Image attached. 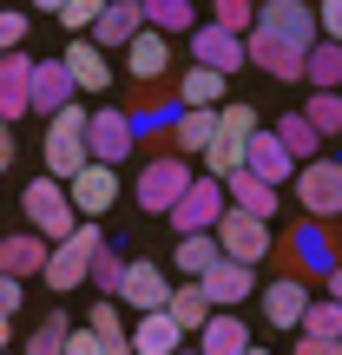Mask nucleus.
<instances>
[{
  "label": "nucleus",
  "instance_id": "nucleus-38",
  "mask_svg": "<svg viewBox=\"0 0 342 355\" xmlns=\"http://www.w3.org/2000/svg\"><path fill=\"white\" fill-rule=\"evenodd\" d=\"M66 329H73V322H66V316H40L33 329H26L20 355H60V349H66Z\"/></svg>",
  "mask_w": 342,
  "mask_h": 355
},
{
  "label": "nucleus",
  "instance_id": "nucleus-47",
  "mask_svg": "<svg viewBox=\"0 0 342 355\" xmlns=\"http://www.w3.org/2000/svg\"><path fill=\"white\" fill-rule=\"evenodd\" d=\"M7 165H13V125L0 119V171H7Z\"/></svg>",
  "mask_w": 342,
  "mask_h": 355
},
{
  "label": "nucleus",
  "instance_id": "nucleus-44",
  "mask_svg": "<svg viewBox=\"0 0 342 355\" xmlns=\"http://www.w3.org/2000/svg\"><path fill=\"white\" fill-rule=\"evenodd\" d=\"M20 303H26V283L0 277V316H7V322H20Z\"/></svg>",
  "mask_w": 342,
  "mask_h": 355
},
{
  "label": "nucleus",
  "instance_id": "nucleus-25",
  "mask_svg": "<svg viewBox=\"0 0 342 355\" xmlns=\"http://www.w3.org/2000/svg\"><path fill=\"white\" fill-rule=\"evenodd\" d=\"M250 349V329L237 322V309H211V322L198 329V355H243Z\"/></svg>",
  "mask_w": 342,
  "mask_h": 355
},
{
  "label": "nucleus",
  "instance_id": "nucleus-5",
  "mask_svg": "<svg viewBox=\"0 0 342 355\" xmlns=\"http://www.w3.org/2000/svg\"><path fill=\"white\" fill-rule=\"evenodd\" d=\"M296 204L309 211V224H336L342 217V158H309V165H296Z\"/></svg>",
  "mask_w": 342,
  "mask_h": 355
},
{
  "label": "nucleus",
  "instance_id": "nucleus-26",
  "mask_svg": "<svg viewBox=\"0 0 342 355\" xmlns=\"http://www.w3.org/2000/svg\"><path fill=\"white\" fill-rule=\"evenodd\" d=\"M211 119H217V105L211 112H191V105H178V119H171V145L165 152H178V158H204V145H211Z\"/></svg>",
  "mask_w": 342,
  "mask_h": 355
},
{
  "label": "nucleus",
  "instance_id": "nucleus-36",
  "mask_svg": "<svg viewBox=\"0 0 342 355\" xmlns=\"http://www.w3.org/2000/svg\"><path fill=\"white\" fill-rule=\"evenodd\" d=\"M296 336H309V343H342V303H309L303 309V322H296Z\"/></svg>",
  "mask_w": 342,
  "mask_h": 355
},
{
  "label": "nucleus",
  "instance_id": "nucleus-14",
  "mask_svg": "<svg viewBox=\"0 0 342 355\" xmlns=\"http://www.w3.org/2000/svg\"><path fill=\"white\" fill-rule=\"evenodd\" d=\"M73 105V79H66V66L60 60H33L26 66V112H66Z\"/></svg>",
  "mask_w": 342,
  "mask_h": 355
},
{
  "label": "nucleus",
  "instance_id": "nucleus-2",
  "mask_svg": "<svg viewBox=\"0 0 342 355\" xmlns=\"http://www.w3.org/2000/svg\"><path fill=\"white\" fill-rule=\"evenodd\" d=\"M105 250V230L99 224H73V237H60L46 250V270H40V283H46V290H79V283L92 277V257Z\"/></svg>",
  "mask_w": 342,
  "mask_h": 355
},
{
  "label": "nucleus",
  "instance_id": "nucleus-20",
  "mask_svg": "<svg viewBox=\"0 0 342 355\" xmlns=\"http://www.w3.org/2000/svg\"><path fill=\"white\" fill-rule=\"evenodd\" d=\"M243 171H250V178H264L270 191H283V178H296V158L283 152V145L270 139V125H264L250 145H243Z\"/></svg>",
  "mask_w": 342,
  "mask_h": 355
},
{
  "label": "nucleus",
  "instance_id": "nucleus-43",
  "mask_svg": "<svg viewBox=\"0 0 342 355\" xmlns=\"http://www.w3.org/2000/svg\"><path fill=\"white\" fill-rule=\"evenodd\" d=\"M309 13H316V33H323V40H336V46H342V0H316Z\"/></svg>",
  "mask_w": 342,
  "mask_h": 355
},
{
  "label": "nucleus",
  "instance_id": "nucleus-23",
  "mask_svg": "<svg viewBox=\"0 0 342 355\" xmlns=\"http://www.w3.org/2000/svg\"><path fill=\"white\" fill-rule=\"evenodd\" d=\"M145 33V20H139V0H105L99 7V20H92V46H126V40H139Z\"/></svg>",
  "mask_w": 342,
  "mask_h": 355
},
{
  "label": "nucleus",
  "instance_id": "nucleus-51",
  "mask_svg": "<svg viewBox=\"0 0 342 355\" xmlns=\"http://www.w3.org/2000/svg\"><path fill=\"white\" fill-rule=\"evenodd\" d=\"M243 355H270V349H257V343H250V349H243Z\"/></svg>",
  "mask_w": 342,
  "mask_h": 355
},
{
  "label": "nucleus",
  "instance_id": "nucleus-17",
  "mask_svg": "<svg viewBox=\"0 0 342 355\" xmlns=\"http://www.w3.org/2000/svg\"><path fill=\"white\" fill-rule=\"evenodd\" d=\"M119 296H126L139 316H152V309H165V296H171V277L158 263H145V257H132L126 263V283H119Z\"/></svg>",
  "mask_w": 342,
  "mask_h": 355
},
{
  "label": "nucleus",
  "instance_id": "nucleus-48",
  "mask_svg": "<svg viewBox=\"0 0 342 355\" xmlns=\"http://www.w3.org/2000/svg\"><path fill=\"white\" fill-rule=\"evenodd\" d=\"M330 303H342V257H336V270H330Z\"/></svg>",
  "mask_w": 342,
  "mask_h": 355
},
{
  "label": "nucleus",
  "instance_id": "nucleus-22",
  "mask_svg": "<svg viewBox=\"0 0 342 355\" xmlns=\"http://www.w3.org/2000/svg\"><path fill=\"white\" fill-rule=\"evenodd\" d=\"M303 309H309V283L303 277H277L264 290V322H270V329H296Z\"/></svg>",
  "mask_w": 342,
  "mask_h": 355
},
{
  "label": "nucleus",
  "instance_id": "nucleus-50",
  "mask_svg": "<svg viewBox=\"0 0 342 355\" xmlns=\"http://www.w3.org/2000/svg\"><path fill=\"white\" fill-rule=\"evenodd\" d=\"M33 7H46V13H60V7H66V0H33Z\"/></svg>",
  "mask_w": 342,
  "mask_h": 355
},
{
  "label": "nucleus",
  "instance_id": "nucleus-10",
  "mask_svg": "<svg viewBox=\"0 0 342 355\" xmlns=\"http://www.w3.org/2000/svg\"><path fill=\"white\" fill-rule=\"evenodd\" d=\"M257 33L309 53L316 46V13H309V0H257Z\"/></svg>",
  "mask_w": 342,
  "mask_h": 355
},
{
  "label": "nucleus",
  "instance_id": "nucleus-1",
  "mask_svg": "<svg viewBox=\"0 0 342 355\" xmlns=\"http://www.w3.org/2000/svg\"><path fill=\"white\" fill-rule=\"evenodd\" d=\"M264 132V112L257 105H243V99H230V105H217V119H211V145H204V178H217L224 184L230 171H243V145Z\"/></svg>",
  "mask_w": 342,
  "mask_h": 355
},
{
  "label": "nucleus",
  "instance_id": "nucleus-24",
  "mask_svg": "<svg viewBox=\"0 0 342 355\" xmlns=\"http://www.w3.org/2000/svg\"><path fill=\"white\" fill-rule=\"evenodd\" d=\"M60 66H66V79H73L79 92H105L112 86V66H105V53L92 46V40H73V46L60 53Z\"/></svg>",
  "mask_w": 342,
  "mask_h": 355
},
{
  "label": "nucleus",
  "instance_id": "nucleus-13",
  "mask_svg": "<svg viewBox=\"0 0 342 355\" xmlns=\"http://www.w3.org/2000/svg\"><path fill=\"white\" fill-rule=\"evenodd\" d=\"M191 66H204V73H237L243 66V40L237 33H224V26H211V20H198L191 26Z\"/></svg>",
  "mask_w": 342,
  "mask_h": 355
},
{
  "label": "nucleus",
  "instance_id": "nucleus-21",
  "mask_svg": "<svg viewBox=\"0 0 342 355\" xmlns=\"http://www.w3.org/2000/svg\"><path fill=\"white\" fill-rule=\"evenodd\" d=\"M126 66H132V79H139V86H158V79L171 73V40L145 26L139 40H126Z\"/></svg>",
  "mask_w": 342,
  "mask_h": 355
},
{
  "label": "nucleus",
  "instance_id": "nucleus-46",
  "mask_svg": "<svg viewBox=\"0 0 342 355\" xmlns=\"http://www.w3.org/2000/svg\"><path fill=\"white\" fill-rule=\"evenodd\" d=\"M296 355H342V343H309V336H296Z\"/></svg>",
  "mask_w": 342,
  "mask_h": 355
},
{
  "label": "nucleus",
  "instance_id": "nucleus-39",
  "mask_svg": "<svg viewBox=\"0 0 342 355\" xmlns=\"http://www.w3.org/2000/svg\"><path fill=\"white\" fill-rule=\"evenodd\" d=\"M303 119H309L316 139H336V132H342V92H316V99L303 105Z\"/></svg>",
  "mask_w": 342,
  "mask_h": 355
},
{
  "label": "nucleus",
  "instance_id": "nucleus-8",
  "mask_svg": "<svg viewBox=\"0 0 342 355\" xmlns=\"http://www.w3.org/2000/svg\"><path fill=\"white\" fill-rule=\"evenodd\" d=\"M211 237H217V257H230V263H243V270H250V263H264V257L277 250L270 224H264V217H243V211H224Z\"/></svg>",
  "mask_w": 342,
  "mask_h": 355
},
{
  "label": "nucleus",
  "instance_id": "nucleus-45",
  "mask_svg": "<svg viewBox=\"0 0 342 355\" xmlns=\"http://www.w3.org/2000/svg\"><path fill=\"white\" fill-rule=\"evenodd\" d=\"M60 355H105V349H99V343H92V336H86V329H66V349H60Z\"/></svg>",
  "mask_w": 342,
  "mask_h": 355
},
{
  "label": "nucleus",
  "instance_id": "nucleus-40",
  "mask_svg": "<svg viewBox=\"0 0 342 355\" xmlns=\"http://www.w3.org/2000/svg\"><path fill=\"white\" fill-rule=\"evenodd\" d=\"M211 26H224V33H250L257 26V0H211Z\"/></svg>",
  "mask_w": 342,
  "mask_h": 355
},
{
  "label": "nucleus",
  "instance_id": "nucleus-32",
  "mask_svg": "<svg viewBox=\"0 0 342 355\" xmlns=\"http://www.w3.org/2000/svg\"><path fill=\"white\" fill-rule=\"evenodd\" d=\"M26 66L33 60H20V53H7V60H0V119H26Z\"/></svg>",
  "mask_w": 342,
  "mask_h": 355
},
{
  "label": "nucleus",
  "instance_id": "nucleus-30",
  "mask_svg": "<svg viewBox=\"0 0 342 355\" xmlns=\"http://www.w3.org/2000/svg\"><path fill=\"white\" fill-rule=\"evenodd\" d=\"M139 20L171 40V33H191V26H198V7H191V0H139Z\"/></svg>",
  "mask_w": 342,
  "mask_h": 355
},
{
  "label": "nucleus",
  "instance_id": "nucleus-7",
  "mask_svg": "<svg viewBox=\"0 0 342 355\" xmlns=\"http://www.w3.org/2000/svg\"><path fill=\"white\" fill-rule=\"evenodd\" d=\"M139 152V132H132V112H119V105H105V112H86V158L92 165H126V158Z\"/></svg>",
  "mask_w": 342,
  "mask_h": 355
},
{
  "label": "nucleus",
  "instance_id": "nucleus-9",
  "mask_svg": "<svg viewBox=\"0 0 342 355\" xmlns=\"http://www.w3.org/2000/svg\"><path fill=\"white\" fill-rule=\"evenodd\" d=\"M165 217H171V230H178V237H204V230H217V217H224V184L198 171V178L185 184V198H178Z\"/></svg>",
  "mask_w": 342,
  "mask_h": 355
},
{
  "label": "nucleus",
  "instance_id": "nucleus-37",
  "mask_svg": "<svg viewBox=\"0 0 342 355\" xmlns=\"http://www.w3.org/2000/svg\"><path fill=\"white\" fill-rule=\"evenodd\" d=\"M86 283H99V296H112V303H119V283H126V243L105 237V250L92 257V277Z\"/></svg>",
  "mask_w": 342,
  "mask_h": 355
},
{
  "label": "nucleus",
  "instance_id": "nucleus-53",
  "mask_svg": "<svg viewBox=\"0 0 342 355\" xmlns=\"http://www.w3.org/2000/svg\"><path fill=\"white\" fill-rule=\"evenodd\" d=\"M0 355H13V349H0Z\"/></svg>",
  "mask_w": 342,
  "mask_h": 355
},
{
  "label": "nucleus",
  "instance_id": "nucleus-34",
  "mask_svg": "<svg viewBox=\"0 0 342 355\" xmlns=\"http://www.w3.org/2000/svg\"><path fill=\"white\" fill-rule=\"evenodd\" d=\"M165 316L178 322V336H185V329H204V322H211V303H204L198 283H178V290L165 296Z\"/></svg>",
  "mask_w": 342,
  "mask_h": 355
},
{
  "label": "nucleus",
  "instance_id": "nucleus-16",
  "mask_svg": "<svg viewBox=\"0 0 342 355\" xmlns=\"http://www.w3.org/2000/svg\"><path fill=\"white\" fill-rule=\"evenodd\" d=\"M198 290H204V303H211V309H237L243 296L257 290V277H250L243 263H230V257H217V263L198 277Z\"/></svg>",
  "mask_w": 342,
  "mask_h": 355
},
{
  "label": "nucleus",
  "instance_id": "nucleus-42",
  "mask_svg": "<svg viewBox=\"0 0 342 355\" xmlns=\"http://www.w3.org/2000/svg\"><path fill=\"white\" fill-rule=\"evenodd\" d=\"M99 7H105V0H66V7L53 13V20H60L66 33H79V26H92V20H99Z\"/></svg>",
  "mask_w": 342,
  "mask_h": 355
},
{
  "label": "nucleus",
  "instance_id": "nucleus-35",
  "mask_svg": "<svg viewBox=\"0 0 342 355\" xmlns=\"http://www.w3.org/2000/svg\"><path fill=\"white\" fill-rule=\"evenodd\" d=\"M211 263H217V237L211 230H204V237H178V283H198Z\"/></svg>",
  "mask_w": 342,
  "mask_h": 355
},
{
  "label": "nucleus",
  "instance_id": "nucleus-4",
  "mask_svg": "<svg viewBox=\"0 0 342 355\" xmlns=\"http://www.w3.org/2000/svg\"><path fill=\"white\" fill-rule=\"evenodd\" d=\"M92 158H86V112L79 105H66V112L46 119V178H79Z\"/></svg>",
  "mask_w": 342,
  "mask_h": 355
},
{
  "label": "nucleus",
  "instance_id": "nucleus-3",
  "mask_svg": "<svg viewBox=\"0 0 342 355\" xmlns=\"http://www.w3.org/2000/svg\"><path fill=\"white\" fill-rule=\"evenodd\" d=\"M191 158H178V152H152L139 165V184H132V198H139V211H152V217H165L178 198H185V184H191Z\"/></svg>",
  "mask_w": 342,
  "mask_h": 355
},
{
  "label": "nucleus",
  "instance_id": "nucleus-49",
  "mask_svg": "<svg viewBox=\"0 0 342 355\" xmlns=\"http://www.w3.org/2000/svg\"><path fill=\"white\" fill-rule=\"evenodd\" d=\"M0 349H13V322L7 316H0Z\"/></svg>",
  "mask_w": 342,
  "mask_h": 355
},
{
  "label": "nucleus",
  "instance_id": "nucleus-28",
  "mask_svg": "<svg viewBox=\"0 0 342 355\" xmlns=\"http://www.w3.org/2000/svg\"><path fill=\"white\" fill-rule=\"evenodd\" d=\"M171 99H178V105H191V112H211V105H224V79L204 73V66H185Z\"/></svg>",
  "mask_w": 342,
  "mask_h": 355
},
{
  "label": "nucleus",
  "instance_id": "nucleus-15",
  "mask_svg": "<svg viewBox=\"0 0 342 355\" xmlns=\"http://www.w3.org/2000/svg\"><path fill=\"white\" fill-rule=\"evenodd\" d=\"M243 66H264L270 79H283V86H296L303 79V53L296 46H283V40H270V33H243Z\"/></svg>",
  "mask_w": 342,
  "mask_h": 355
},
{
  "label": "nucleus",
  "instance_id": "nucleus-41",
  "mask_svg": "<svg viewBox=\"0 0 342 355\" xmlns=\"http://www.w3.org/2000/svg\"><path fill=\"white\" fill-rule=\"evenodd\" d=\"M20 46H26V13L20 7H0V60L20 53Z\"/></svg>",
  "mask_w": 342,
  "mask_h": 355
},
{
  "label": "nucleus",
  "instance_id": "nucleus-18",
  "mask_svg": "<svg viewBox=\"0 0 342 355\" xmlns=\"http://www.w3.org/2000/svg\"><path fill=\"white\" fill-rule=\"evenodd\" d=\"M46 250H53V243L40 237V230H13V237H0V277H13V283L40 277V270H46Z\"/></svg>",
  "mask_w": 342,
  "mask_h": 355
},
{
  "label": "nucleus",
  "instance_id": "nucleus-52",
  "mask_svg": "<svg viewBox=\"0 0 342 355\" xmlns=\"http://www.w3.org/2000/svg\"><path fill=\"white\" fill-rule=\"evenodd\" d=\"M171 355H198V349H171Z\"/></svg>",
  "mask_w": 342,
  "mask_h": 355
},
{
  "label": "nucleus",
  "instance_id": "nucleus-29",
  "mask_svg": "<svg viewBox=\"0 0 342 355\" xmlns=\"http://www.w3.org/2000/svg\"><path fill=\"white\" fill-rule=\"evenodd\" d=\"M270 139H277L283 152L296 158V165H309V158H323V139L309 132V119H303V112H283L277 125H270Z\"/></svg>",
  "mask_w": 342,
  "mask_h": 355
},
{
  "label": "nucleus",
  "instance_id": "nucleus-33",
  "mask_svg": "<svg viewBox=\"0 0 342 355\" xmlns=\"http://www.w3.org/2000/svg\"><path fill=\"white\" fill-rule=\"evenodd\" d=\"M303 79L316 92H336L342 86V46H336V40H316V46L303 53Z\"/></svg>",
  "mask_w": 342,
  "mask_h": 355
},
{
  "label": "nucleus",
  "instance_id": "nucleus-6",
  "mask_svg": "<svg viewBox=\"0 0 342 355\" xmlns=\"http://www.w3.org/2000/svg\"><path fill=\"white\" fill-rule=\"evenodd\" d=\"M20 211H26V224L40 230L46 243H60V237H73V204H66V184L60 178H33V184L20 191Z\"/></svg>",
  "mask_w": 342,
  "mask_h": 355
},
{
  "label": "nucleus",
  "instance_id": "nucleus-27",
  "mask_svg": "<svg viewBox=\"0 0 342 355\" xmlns=\"http://www.w3.org/2000/svg\"><path fill=\"white\" fill-rule=\"evenodd\" d=\"M185 349V336H178V322L165 309H152V316H139V329H132V355H171Z\"/></svg>",
  "mask_w": 342,
  "mask_h": 355
},
{
  "label": "nucleus",
  "instance_id": "nucleus-31",
  "mask_svg": "<svg viewBox=\"0 0 342 355\" xmlns=\"http://www.w3.org/2000/svg\"><path fill=\"white\" fill-rule=\"evenodd\" d=\"M86 336H92V343H99L105 355H132L126 316H119V303H112V296H105V303H99V309H92V316H86Z\"/></svg>",
  "mask_w": 342,
  "mask_h": 355
},
{
  "label": "nucleus",
  "instance_id": "nucleus-19",
  "mask_svg": "<svg viewBox=\"0 0 342 355\" xmlns=\"http://www.w3.org/2000/svg\"><path fill=\"white\" fill-rule=\"evenodd\" d=\"M277 204H283V191H270L264 178H250V171H230L224 178V211H243V217H277Z\"/></svg>",
  "mask_w": 342,
  "mask_h": 355
},
{
  "label": "nucleus",
  "instance_id": "nucleus-11",
  "mask_svg": "<svg viewBox=\"0 0 342 355\" xmlns=\"http://www.w3.org/2000/svg\"><path fill=\"white\" fill-rule=\"evenodd\" d=\"M283 263H290V277H330L336 270V243L323 237V224H296L290 237H283Z\"/></svg>",
  "mask_w": 342,
  "mask_h": 355
},
{
  "label": "nucleus",
  "instance_id": "nucleus-12",
  "mask_svg": "<svg viewBox=\"0 0 342 355\" xmlns=\"http://www.w3.org/2000/svg\"><path fill=\"white\" fill-rule=\"evenodd\" d=\"M66 204H73L79 224H86V217H105L119 204V171L112 165H86L79 178H66Z\"/></svg>",
  "mask_w": 342,
  "mask_h": 355
}]
</instances>
